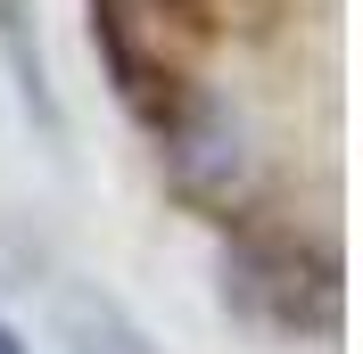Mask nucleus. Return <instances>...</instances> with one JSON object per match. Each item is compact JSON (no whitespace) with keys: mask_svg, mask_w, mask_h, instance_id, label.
I'll use <instances>...</instances> for the list:
<instances>
[{"mask_svg":"<svg viewBox=\"0 0 363 354\" xmlns=\"http://www.w3.org/2000/svg\"><path fill=\"white\" fill-rule=\"evenodd\" d=\"M58 338H67V354H157L149 330L99 288H67L58 297Z\"/></svg>","mask_w":363,"mask_h":354,"instance_id":"nucleus-1","label":"nucleus"},{"mask_svg":"<svg viewBox=\"0 0 363 354\" xmlns=\"http://www.w3.org/2000/svg\"><path fill=\"white\" fill-rule=\"evenodd\" d=\"M0 354H25V338H17V330H9V321H0Z\"/></svg>","mask_w":363,"mask_h":354,"instance_id":"nucleus-2","label":"nucleus"}]
</instances>
